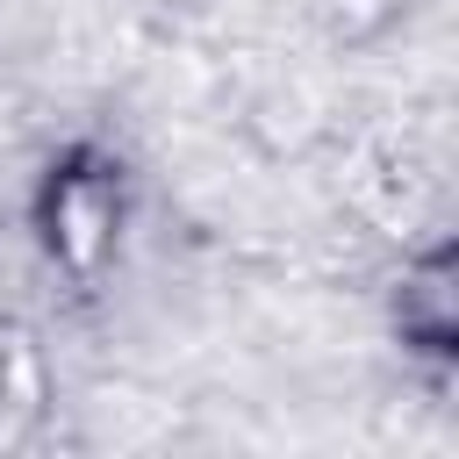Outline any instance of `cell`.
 <instances>
[{
  "label": "cell",
  "mask_w": 459,
  "mask_h": 459,
  "mask_svg": "<svg viewBox=\"0 0 459 459\" xmlns=\"http://www.w3.org/2000/svg\"><path fill=\"white\" fill-rule=\"evenodd\" d=\"M122 165L108 158H65L43 186V208H36V230H43V251L72 273V280H93L115 244H122Z\"/></svg>",
  "instance_id": "obj_1"
},
{
  "label": "cell",
  "mask_w": 459,
  "mask_h": 459,
  "mask_svg": "<svg viewBox=\"0 0 459 459\" xmlns=\"http://www.w3.org/2000/svg\"><path fill=\"white\" fill-rule=\"evenodd\" d=\"M316 7L330 14L337 36H366V29H380V22L394 14V0H316Z\"/></svg>",
  "instance_id": "obj_2"
}]
</instances>
